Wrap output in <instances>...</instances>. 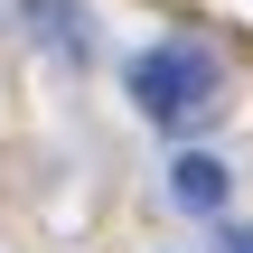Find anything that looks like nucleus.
<instances>
[{"label": "nucleus", "instance_id": "nucleus-4", "mask_svg": "<svg viewBox=\"0 0 253 253\" xmlns=\"http://www.w3.org/2000/svg\"><path fill=\"white\" fill-rule=\"evenodd\" d=\"M225 253H253V225H235V235H225Z\"/></svg>", "mask_w": 253, "mask_h": 253}, {"label": "nucleus", "instance_id": "nucleus-3", "mask_svg": "<svg viewBox=\"0 0 253 253\" xmlns=\"http://www.w3.org/2000/svg\"><path fill=\"white\" fill-rule=\"evenodd\" d=\"M169 197H178L188 216H225V207H235V169L207 160V150H178V160H169Z\"/></svg>", "mask_w": 253, "mask_h": 253}, {"label": "nucleus", "instance_id": "nucleus-1", "mask_svg": "<svg viewBox=\"0 0 253 253\" xmlns=\"http://www.w3.org/2000/svg\"><path fill=\"white\" fill-rule=\"evenodd\" d=\"M122 84H131V113H141V122H160V131L207 122V113H216V94H225L216 56H207L197 38H160V47H141V56L122 66Z\"/></svg>", "mask_w": 253, "mask_h": 253}, {"label": "nucleus", "instance_id": "nucleus-2", "mask_svg": "<svg viewBox=\"0 0 253 253\" xmlns=\"http://www.w3.org/2000/svg\"><path fill=\"white\" fill-rule=\"evenodd\" d=\"M19 28H28L38 56H56V66H94V9H84V0H19Z\"/></svg>", "mask_w": 253, "mask_h": 253}]
</instances>
